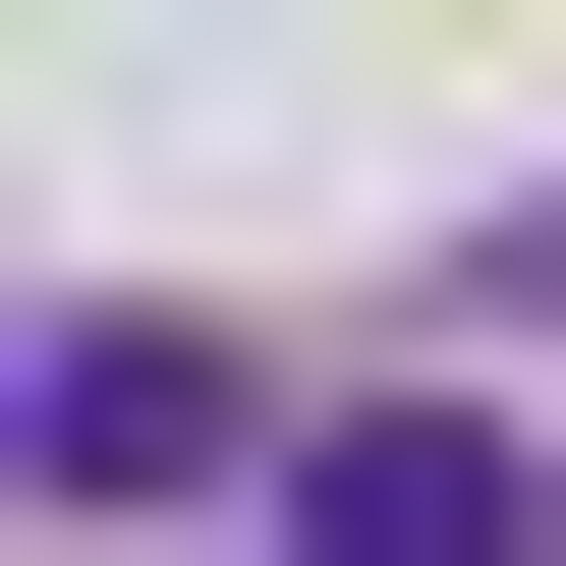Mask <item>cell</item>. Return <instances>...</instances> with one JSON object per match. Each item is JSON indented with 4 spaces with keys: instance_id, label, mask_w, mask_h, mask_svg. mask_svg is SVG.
I'll return each mask as SVG.
<instances>
[{
    "instance_id": "cell-1",
    "label": "cell",
    "mask_w": 566,
    "mask_h": 566,
    "mask_svg": "<svg viewBox=\"0 0 566 566\" xmlns=\"http://www.w3.org/2000/svg\"><path fill=\"white\" fill-rule=\"evenodd\" d=\"M57 510H114V566H170V510H227V566H283V397H227V340H170V283H57Z\"/></svg>"
},
{
    "instance_id": "cell-2",
    "label": "cell",
    "mask_w": 566,
    "mask_h": 566,
    "mask_svg": "<svg viewBox=\"0 0 566 566\" xmlns=\"http://www.w3.org/2000/svg\"><path fill=\"white\" fill-rule=\"evenodd\" d=\"M283 566H566V453L510 397H283Z\"/></svg>"
}]
</instances>
